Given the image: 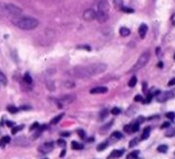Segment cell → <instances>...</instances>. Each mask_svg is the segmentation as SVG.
<instances>
[{
	"label": "cell",
	"mask_w": 175,
	"mask_h": 159,
	"mask_svg": "<svg viewBox=\"0 0 175 159\" xmlns=\"http://www.w3.org/2000/svg\"><path fill=\"white\" fill-rule=\"evenodd\" d=\"M77 49H82V50H87V51H90L91 48L87 44H81V46H77Z\"/></svg>",
	"instance_id": "obj_34"
},
{
	"label": "cell",
	"mask_w": 175,
	"mask_h": 159,
	"mask_svg": "<svg viewBox=\"0 0 175 159\" xmlns=\"http://www.w3.org/2000/svg\"><path fill=\"white\" fill-rule=\"evenodd\" d=\"M158 152L159 153H167L168 152V146L167 145H160V146H158Z\"/></svg>",
	"instance_id": "obj_28"
},
{
	"label": "cell",
	"mask_w": 175,
	"mask_h": 159,
	"mask_svg": "<svg viewBox=\"0 0 175 159\" xmlns=\"http://www.w3.org/2000/svg\"><path fill=\"white\" fill-rule=\"evenodd\" d=\"M23 128H24V126H17V127H13L12 128V134H15L19 131L23 130Z\"/></svg>",
	"instance_id": "obj_26"
},
{
	"label": "cell",
	"mask_w": 175,
	"mask_h": 159,
	"mask_svg": "<svg viewBox=\"0 0 175 159\" xmlns=\"http://www.w3.org/2000/svg\"><path fill=\"white\" fill-rule=\"evenodd\" d=\"M10 141H11L10 136H8V135L3 136L1 140H0V147H4V146H5V144L10 143Z\"/></svg>",
	"instance_id": "obj_17"
},
{
	"label": "cell",
	"mask_w": 175,
	"mask_h": 159,
	"mask_svg": "<svg viewBox=\"0 0 175 159\" xmlns=\"http://www.w3.org/2000/svg\"><path fill=\"white\" fill-rule=\"evenodd\" d=\"M83 17H84V20L87 21V22H91V21L96 20L97 13L95 10H93V9H87V10H85L84 14H83Z\"/></svg>",
	"instance_id": "obj_8"
},
{
	"label": "cell",
	"mask_w": 175,
	"mask_h": 159,
	"mask_svg": "<svg viewBox=\"0 0 175 159\" xmlns=\"http://www.w3.org/2000/svg\"><path fill=\"white\" fill-rule=\"evenodd\" d=\"M158 66H159V67H160V68H162V67H163V64H162V62H160V63H159V64H158Z\"/></svg>",
	"instance_id": "obj_53"
},
{
	"label": "cell",
	"mask_w": 175,
	"mask_h": 159,
	"mask_svg": "<svg viewBox=\"0 0 175 159\" xmlns=\"http://www.w3.org/2000/svg\"><path fill=\"white\" fill-rule=\"evenodd\" d=\"M121 10H122L123 12H125V13H134V10H133V9L127 8V7H122Z\"/></svg>",
	"instance_id": "obj_32"
},
{
	"label": "cell",
	"mask_w": 175,
	"mask_h": 159,
	"mask_svg": "<svg viewBox=\"0 0 175 159\" xmlns=\"http://www.w3.org/2000/svg\"><path fill=\"white\" fill-rule=\"evenodd\" d=\"M38 127H39V124H38V122H34V124H33V125L31 126V127H29V130L33 131L34 129H37Z\"/></svg>",
	"instance_id": "obj_42"
},
{
	"label": "cell",
	"mask_w": 175,
	"mask_h": 159,
	"mask_svg": "<svg viewBox=\"0 0 175 159\" xmlns=\"http://www.w3.org/2000/svg\"><path fill=\"white\" fill-rule=\"evenodd\" d=\"M53 147H55L53 142H47V143H44L43 145H40L39 147H38V151H39V153H41V154H48V153L52 151Z\"/></svg>",
	"instance_id": "obj_7"
},
{
	"label": "cell",
	"mask_w": 175,
	"mask_h": 159,
	"mask_svg": "<svg viewBox=\"0 0 175 159\" xmlns=\"http://www.w3.org/2000/svg\"><path fill=\"white\" fill-rule=\"evenodd\" d=\"M109 2L107 0H100L98 2V10L96 11L97 13V17L96 20H98L99 23H106L109 19Z\"/></svg>",
	"instance_id": "obj_3"
},
{
	"label": "cell",
	"mask_w": 175,
	"mask_h": 159,
	"mask_svg": "<svg viewBox=\"0 0 175 159\" xmlns=\"http://www.w3.org/2000/svg\"><path fill=\"white\" fill-rule=\"evenodd\" d=\"M107 146H108V142H102V143H100L99 145L97 146V151H98V152H102L103 149L107 148Z\"/></svg>",
	"instance_id": "obj_21"
},
{
	"label": "cell",
	"mask_w": 175,
	"mask_h": 159,
	"mask_svg": "<svg viewBox=\"0 0 175 159\" xmlns=\"http://www.w3.org/2000/svg\"><path fill=\"white\" fill-rule=\"evenodd\" d=\"M124 131L127 132V133H133V130H132V125H127L124 127Z\"/></svg>",
	"instance_id": "obj_37"
},
{
	"label": "cell",
	"mask_w": 175,
	"mask_h": 159,
	"mask_svg": "<svg viewBox=\"0 0 175 159\" xmlns=\"http://www.w3.org/2000/svg\"><path fill=\"white\" fill-rule=\"evenodd\" d=\"M138 154H139L138 151H135V152L129 153L128 156H127V159H135V158H137V157H138Z\"/></svg>",
	"instance_id": "obj_23"
},
{
	"label": "cell",
	"mask_w": 175,
	"mask_h": 159,
	"mask_svg": "<svg viewBox=\"0 0 175 159\" xmlns=\"http://www.w3.org/2000/svg\"><path fill=\"white\" fill-rule=\"evenodd\" d=\"M112 137H113V139H117V140H120V139H122V137H123V135L121 134V132L115 131V132H113V133H112Z\"/></svg>",
	"instance_id": "obj_24"
},
{
	"label": "cell",
	"mask_w": 175,
	"mask_h": 159,
	"mask_svg": "<svg viewBox=\"0 0 175 159\" xmlns=\"http://www.w3.org/2000/svg\"><path fill=\"white\" fill-rule=\"evenodd\" d=\"M77 134L79 135V137H81V139H85V136H86V133H85V131L84 130H77Z\"/></svg>",
	"instance_id": "obj_39"
},
{
	"label": "cell",
	"mask_w": 175,
	"mask_h": 159,
	"mask_svg": "<svg viewBox=\"0 0 175 159\" xmlns=\"http://www.w3.org/2000/svg\"><path fill=\"white\" fill-rule=\"evenodd\" d=\"M0 81L3 83V85H5V83H7V79H5L4 75L2 74V73H0Z\"/></svg>",
	"instance_id": "obj_41"
},
{
	"label": "cell",
	"mask_w": 175,
	"mask_h": 159,
	"mask_svg": "<svg viewBox=\"0 0 175 159\" xmlns=\"http://www.w3.org/2000/svg\"><path fill=\"white\" fill-rule=\"evenodd\" d=\"M46 128H47V126H43V127H38L37 131L35 132V134H34V135H33V139H34V140H35V139H37V137L39 136L40 134H41V133H43V132H44V130H45Z\"/></svg>",
	"instance_id": "obj_15"
},
{
	"label": "cell",
	"mask_w": 175,
	"mask_h": 159,
	"mask_svg": "<svg viewBox=\"0 0 175 159\" xmlns=\"http://www.w3.org/2000/svg\"><path fill=\"white\" fill-rule=\"evenodd\" d=\"M136 83H137V78H136V76H133L132 78H130L129 82H128V86L130 87V88H134V87L136 86Z\"/></svg>",
	"instance_id": "obj_22"
},
{
	"label": "cell",
	"mask_w": 175,
	"mask_h": 159,
	"mask_svg": "<svg viewBox=\"0 0 175 159\" xmlns=\"http://www.w3.org/2000/svg\"><path fill=\"white\" fill-rule=\"evenodd\" d=\"M143 100H144V98H143V96H141V95H136L135 98H134L135 102H141Z\"/></svg>",
	"instance_id": "obj_45"
},
{
	"label": "cell",
	"mask_w": 175,
	"mask_h": 159,
	"mask_svg": "<svg viewBox=\"0 0 175 159\" xmlns=\"http://www.w3.org/2000/svg\"><path fill=\"white\" fill-rule=\"evenodd\" d=\"M107 65L103 63H95L87 66H77L73 69V75L79 79H87L106 71Z\"/></svg>",
	"instance_id": "obj_1"
},
{
	"label": "cell",
	"mask_w": 175,
	"mask_h": 159,
	"mask_svg": "<svg viewBox=\"0 0 175 159\" xmlns=\"http://www.w3.org/2000/svg\"><path fill=\"white\" fill-rule=\"evenodd\" d=\"M31 108H32V107H29V106H22V107H21V109H23V110H28Z\"/></svg>",
	"instance_id": "obj_50"
},
{
	"label": "cell",
	"mask_w": 175,
	"mask_h": 159,
	"mask_svg": "<svg viewBox=\"0 0 175 159\" xmlns=\"http://www.w3.org/2000/svg\"><path fill=\"white\" fill-rule=\"evenodd\" d=\"M174 83H175V79H174V78H173V79H171L170 81H169V83H168V85H169V86L171 87V86H174Z\"/></svg>",
	"instance_id": "obj_48"
},
{
	"label": "cell",
	"mask_w": 175,
	"mask_h": 159,
	"mask_svg": "<svg viewBox=\"0 0 175 159\" xmlns=\"http://www.w3.org/2000/svg\"><path fill=\"white\" fill-rule=\"evenodd\" d=\"M93 141H94V137H90V139L88 140V142H93Z\"/></svg>",
	"instance_id": "obj_54"
},
{
	"label": "cell",
	"mask_w": 175,
	"mask_h": 159,
	"mask_svg": "<svg viewBox=\"0 0 175 159\" xmlns=\"http://www.w3.org/2000/svg\"><path fill=\"white\" fill-rule=\"evenodd\" d=\"M14 144L16 146H21V147H25V146L29 145V141L27 137L25 136H17L15 140H14Z\"/></svg>",
	"instance_id": "obj_9"
},
{
	"label": "cell",
	"mask_w": 175,
	"mask_h": 159,
	"mask_svg": "<svg viewBox=\"0 0 175 159\" xmlns=\"http://www.w3.org/2000/svg\"><path fill=\"white\" fill-rule=\"evenodd\" d=\"M64 86H65V88H69V89H71V88H74V82H72V81H70V80H66V81L64 82Z\"/></svg>",
	"instance_id": "obj_30"
},
{
	"label": "cell",
	"mask_w": 175,
	"mask_h": 159,
	"mask_svg": "<svg viewBox=\"0 0 175 159\" xmlns=\"http://www.w3.org/2000/svg\"><path fill=\"white\" fill-rule=\"evenodd\" d=\"M8 110H9V112H10L11 114H15L19 109H17L15 106H12V105H10V106H8Z\"/></svg>",
	"instance_id": "obj_31"
},
{
	"label": "cell",
	"mask_w": 175,
	"mask_h": 159,
	"mask_svg": "<svg viewBox=\"0 0 175 159\" xmlns=\"http://www.w3.org/2000/svg\"><path fill=\"white\" fill-rule=\"evenodd\" d=\"M167 117H168L169 119H171V120H173V121H174V113H173V112L168 113V114H167Z\"/></svg>",
	"instance_id": "obj_43"
},
{
	"label": "cell",
	"mask_w": 175,
	"mask_h": 159,
	"mask_svg": "<svg viewBox=\"0 0 175 159\" xmlns=\"http://www.w3.org/2000/svg\"><path fill=\"white\" fill-rule=\"evenodd\" d=\"M12 22L14 25L23 31H32L39 25L38 20L31 16H16L14 20H12Z\"/></svg>",
	"instance_id": "obj_2"
},
{
	"label": "cell",
	"mask_w": 175,
	"mask_h": 159,
	"mask_svg": "<svg viewBox=\"0 0 175 159\" xmlns=\"http://www.w3.org/2000/svg\"><path fill=\"white\" fill-rule=\"evenodd\" d=\"M72 148L73 149H75V151H79V149H83L84 148V146L82 145V144H79V143H77V142H72Z\"/></svg>",
	"instance_id": "obj_20"
},
{
	"label": "cell",
	"mask_w": 175,
	"mask_h": 159,
	"mask_svg": "<svg viewBox=\"0 0 175 159\" xmlns=\"http://www.w3.org/2000/svg\"><path fill=\"white\" fill-rule=\"evenodd\" d=\"M143 91H144V93H147V83L146 82L143 83Z\"/></svg>",
	"instance_id": "obj_47"
},
{
	"label": "cell",
	"mask_w": 175,
	"mask_h": 159,
	"mask_svg": "<svg viewBox=\"0 0 175 159\" xmlns=\"http://www.w3.org/2000/svg\"><path fill=\"white\" fill-rule=\"evenodd\" d=\"M108 92V88L106 87H96V88H93L90 90L91 94H103Z\"/></svg>",
	"instance_id": "obj_11"
},
{
	"label": "cell",
	"mask_w": 175,
	"mask_h": 159,
	"mask_svg": "<svg viewBox=\"0 0 175 159\" xmlns=\"http://www.w3.org/2000/svg\"><path fill=\"white\" fill-rule=\"evenodd\" d=\"M114 5L117 9H120V10H121V8L124 7V5H123V0H114Z\"/></svg>",
	"instance_id": "obj_25"
},
{
	"label": "cell",
	"mask_w": 175,
	"mask_h": 159,
	"mask_svg": "<svg viewBox=\"0 0 175 159\" xmlns=\"http://www.w3.org/2000/svg\"><path fill=\"white\" fill-rule=\"evenodd\" d=\"M120 113H121V109L118 108V107H113V108L111 109V114H112V115H118Z\"/></svg>",
	"instance_id": "obj_35"
},
{
	"label": "cell",
	"mask_w": 175,
	"mask_h": 159,
	"mask_svg": "<svg viewBox=\"0 0 175 159\" xmlns=\"http://www.w3.org/2000/svg\"><path fill=\"white\" fill-rule=\"evenodd\" d=\"M108 113H109V112H108V109H107V108L103 109L102 112L100 113V119H105L106 117L108 116Z\"/></svg>",
	"instance_id": "obj_33"
},
{
	"label": "cell",
	"mask_w": 175,
	"mask_h": 159,
	"mask_svg": "<svg viewBox=\"0 0 175 159\" xmlns=\"http://www.w3.org/2000/svg\"><path fill=\"white\" fill-rule=\"evenodd\" d=\"M61 135H62V136H70L71 133H70V132H62Z\"/></svg>",
	"instance_id": "obj_49"
},
{
	"label": "cell",
	"mask_w": 175,
	"mask_h": 159,
	"mask_svg": "<svg viewBox=\"0 0 175 159\" xmlns=\"http://www.w3.org/2000/svg\"><path fill=\"white\" fill-rule=\"evenodd\" d=\"M150 60V53L148 52H144L143 54L139 56V59L137 60V62H136V64L134 65V67H133V70H139L141 69L143 67L147 65V63L149 62Z\"/></svg>",
	"instance_id": "obj_4"
},
{
	"label": "cell",
	"mask_w": 175,
	"mask_h": 159,
	"mask_svg": "<svg viewBox=\"0 0 175 159\" xmlns=\"http://www.w3.org/2000/svg\"><path fill=\"white\" fill-rule=\"evenodd\" d=\"M138 142H139V139H137V137H136V139L130 141L129 144H128V146H129V147H134V146H136V145L138 144Z\"/></svg>",
	"instance_id": "obj_29"
},
{
	"label": "cell",
	"mask_w": 175,
	"mask_h": 159,
	"mask_svg": "<svg viewBox=\"0 0 175 159\" xmlns=\"http://www.w3.org/2000/svg\"><path fill=\"white\" fill-rule=\"evenodd\" d=\"M173 97H174V91L170 90V91H167L164 93H159L157 95V101L160 102V103H163V102H167Z\"/></svg>",
	"instance_id": "obj_6"
},
{
	"label": "cell",
	"mask_w": 175,
	"mask_h": 159,
	"mask_svg": "<svg viewBox=\"0 0 175 159\" xmlns=\"http://www.w3.org/2000/svg\"><path fill=\"white\" fill-rule=\"evenodd\" d=\"M170 122H164L162 126H161V129H164V128H168V127H170Z\"/></svg>",
	"instance_id": "obj_46"
},
{
	"label": "cell",
	"mask_w": 175,
	"mask_h": 159,
	"mask_svg": "<svg viewBox=\"0 0 175 159\" xmlns=\"http://www.w3.org/2000/svg\"><path fill=\"white\" fill-rule=\"evenodd\" d=\"M24 81L26 83H28V85H31L32 81H33V79H32V77L29 76V74H25L24 75Z\"/></svg>",
	"instance_id": "obj_27"
},
{
	"label": "cell",
	"mask_w": 175,
	"mask_h": 159,
	"mask_svg": "<svg viewBox=\"0 0 175 159\" xmlns=\"http://www.w3.org/2000/svg\"><path fill=\"white\" fill-rule=\"evenodd\" d=\"M74 100H75V95H74V94L64 95V96H62V97L59 98V100H58V103H60L61 105H64V104H71Z\"/></svg>",
	"instance_id": "obj_10"
},
{
	"label": "cell",
	"mask_w": 175,
	"mask_h": 159,
	"mask_svg": "<svg viewBox=\"0 0 175 159\" xmlns=\"http://www.w3.org/2000/svg\"><path fill=\"white\" fill-rule=\"evenodd\" d=\"M3 9L5 10V12L13 16H20L22 14V9L19 8L17 5L13 4V3H5L3 4Z\"/></svg>",
	"instance_id": "obj_5"
},
{
	"label": "cell",
	"mask_w": 175,
	"mask_h": 159,
	"mask_svg": "<svg viewBox=\"0 0 175 159\" xmlns=\"http://www.w3.org/2000/svg\"><path fill=\"white\" fill-rule=\"evenodd\" d=\"M114 124V121L113 120H111V121H109V122H107V124H103V126L101 128H100V133H106L107 131L110 129L112 126H113Z\"/></svg>",
	"instance_id": "obj_14"
},
{
	"label": "cell",
	"mask_w": 175,
	"mask_h": 159,
	"mask_svg": "<svg viewBox=\"0 0 175 159\" xmlns=\"http://www.w3.org/2000/svg\"><path fill=\"white\" fill-rule=\"evenodd\" d=\"M150 135V127H146L144 129V132H143V135H141V139L143 140H146L148 139Z\"/></svg>",
	"instance_id": "obj_19"
},
{
	"label": "cell",
	"mask_w": 175,
	"mask_h": 159,
	"mask_svg": "<svg viewBox=\"0 0 175 159\" xmlns=\"http://www.w3.org/2000/svg\"><path fill=\"white\" fill-rule=\"evenodd\" d=\"M147 31H148V26L146 24H141L140 26H139L138 28V32H139V36H140L141 38H144L145 36L147 34Z\"/></svg>",
	"instance_id": "obj_13"
},
{
	"label": "cell",
	"mask_w": 175,
	"mask_h": 159,
	"mask_svg": "<svg viewBox=\"0 0 175 159\" xmlns=\"http://www.w3.org/2000/svg\"><path fill=\"white\" fill-rule=\"evenodd\" d=\"M64 155H65V151L63 149V151H62V153H61V155H60V157H63Z\"/></svg>",
	"instance_id": "obj_52"
},
{
	"label": "cell",
	"mask_w": 175,
	"mask_h": 159,
	"mask_svg": "<svg viewBox=\"0 0 175 159\" xmlns=\"http://www.w3.org/2000/svg\"><path fill=\"white\" fill-rule=\"evenodd\" d=\"M167 136H173L174 135V129H171V130L168 131V133H165Z\"/></svg>",
	"instance_id": "obj_44"
},
{
	"label": "cell",
	"mask_w": 175,
	"mask_h": 159,
	"mask_svg": "<svg viewBox=\"0 0 175 159\" xmlns=\"http://www.w3.org/2000/svg\"><path fill=\"white\" fill-rule=\"evenodd\" d=\"M7 126H8V127H13V126H14V122H12V121H7Z\"/></svg>",
	"instance_id": "obj_51"
},
{
	"label": "cell",
	"mask_w": 175,
	"mask_h": 159,
	"mask_svg": "<svg viewBox=\"0 0 175 159\" xmlns=\"http://www.w3.org/2000/svg\"><path fill=\"white\" fill-rule=\"evenodd\" d=\"M123 154H124V149H114V151L108 156V159H117V158H120Z\"/></svg>",
	"instance_id": "obj_12"
},
{
	"label": "cell",
	"mask_w": 175,
	"mask_h": 159,
	"mask_svg": "<svg viewBox=\"0 0 175 159\" xmlns=\"http://www.w3.org/2000/svg\"><path fill=\"white\" fill-rule=\"evenodd\" d=\"M129 34H130L129 28H127V27H121L120 28V35L122 36V37H127V36H129Z\"/></svg>",
	"instance_id": "obj_16"
},
{
	"label": "cell",
	"mask_w": 175,
	"mask_h": 159,
	"mask_svg": "<svg viewBox=\"0 0 175 159\" xmlns=\"http://www.w3.org/2000/svg\"><path fill=\"white\" fill-rule=\"evenodd\" d=\"M172 23H173V25H174V14H173V16H172Z\"/></svg>",
	"instance_id": "obj_55"
},
{
	"label": "cell",
	"mask_w": 175,
	"mask_h": 159,
	"mask_svg": "<svg viewBox=\"0 0 175 159\" xmlns=\"http://www.w3.org/2000/svg\"><path fill=\"white\" fill-rule=\"evenodd\" d=\"M139 122H136V124H134V125H132V130H133V132H137L138 130H139Z\"/></svg>",
	"instance_id": "obj_36"
},
{
	"label": "cell",
	"mask_w": 175,
	"mask_h": 159,
	"mask_svg": "<svg viewBox=\"0 0 175 159\" xmlns=\"http://www.w3.org/2000/svg\"><path fill=\"white\" fill-rule=\"evenodd\" d=\"M58 145L64 148V147H65V145H66V143H65V141H64V140L60 139V140H58Z\"/></svg>",
	"instance_id": "obj_40"
},
{
	"label": "cell",
	"mask_w": 175,
	"mask_h": 159,
	"mask_svg": "<svg viewBox=\"0 0 175 159\" xmlns=\"http://www.w3.org/2000/svg\"><path fill=\"white\" fill-rule=\"evenodd\" d=\"M152 96H153V95L151 94V93H149V94L147 95V98H146V100H143L141 102H143L144 104H146V103H149V102L151 101V98H152Z\"/></svg>",
	"instance_id": "obj_38"
},
{
	"label": "cell",
	"mask_w": 175,
	"mask_h": 159,
	"mask_svg": "<svg viewBox=\"0 0 175 159\" xmlns=\"http://www.w3.org/2000/svg\"><path fill=\"white\" fill-rule=\"evenodd\" d=\"M63 116H64V114H60V115L56 116L55 118H52V119H51L50 124H51V125H57V124H59V121H60L61 119L63 118Z\"/></svg>",
	"instance_id": "obj_18"
}]
</instances>
